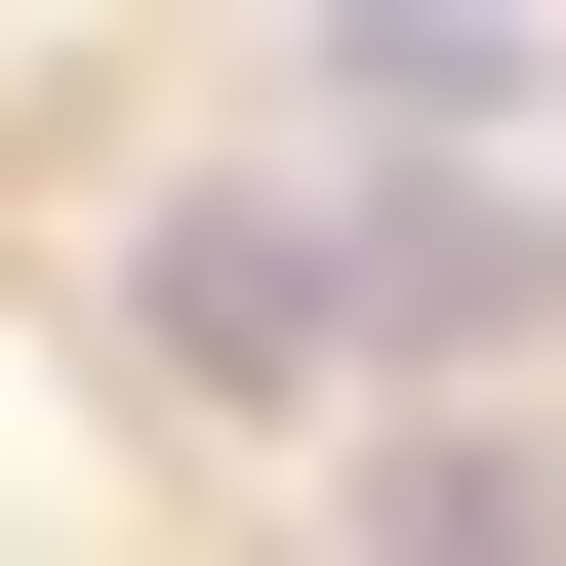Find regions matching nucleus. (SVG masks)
Returning a JSON list of instances; mask_svg holds the SVG:
<instances>
[{"mask_svg": "<svg viewBox=\"0 0 566 566\" xmlns=\"http://www.w3.org/2000/svg\"><path fill=\"white\" fill-rule=\"evenodd\" d=\"M324 82L365 122H526V0H324Z\"/></svg>", "mask_w": 566, "mask_h": 566, "instance_id": "f03ea898", "label": "nucleus"}, {"mask_svg": "<svg viewBox=\"0 0 566 566\" xmlns=\"http://www.w3.org/2000/svg\"><path fill=\"white\" fill-rule=\"evenodd\" d=\"M122 324H163L202 405H324V365H365V324H405V283L324 243V202H163V243H122Z\"/></svg>", "mask_w": 566, "mask_h": 566, "instance_id": "f257e3e1", "label": "nucleus"}]
</instances>
